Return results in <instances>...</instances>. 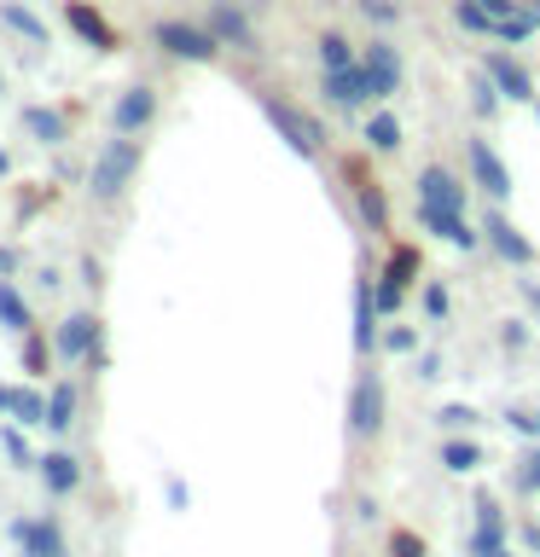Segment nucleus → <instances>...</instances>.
I'll list each match as a JSON object with an SVG mask.
<instances>
[{
  "label": "nucleus",
  "mask_w": 540,
  "mask_h": 557,
  "mask_svg": "<svg viewBox=\"0 0 540 557\" xmlns=\"http://www.w3.org/2000/svg\"><path fill=\"white\" fill-rule=\"evenodd\" d=\"M430 546H425V534H413V529H395L390 534V557H425Z\"/></svg>",
  "instance_id": "34"
},
{
  "label": "nucleus",
  "mask_w": 540,
  "mask_h": 557,
  "mask_svg": "<svg viewBox=\"0 0 540 557\" xmlns=\"http://www.w3.org/2000/svg\"><path fill=\"white\" fill-rule=\"evenodd\" d=\"M7 534H12V546H17V552H29V540H35V517H12V522H7Z\"/></svg>",
  "instance_id": "41"
},
{
  "label": "nucleus",
  "mask_w": 540,
  "mask_h": 557,
  "mask_svg": "<svg viewBox=\"0 0 540 557\" xmlns=\"http://www.w3.org/2000/svg\"><path fill=\"white\" fill-rule=\"evenodd\" d=\"M0 418H17V424H47V395L41 389H17V383H0Z\"/></svg>",
  "instance_id": "22"
},
{
  "label": "nucleus",
  "mask_w": 540,
  "mask_h": 557,
  "mask_svg": "<svg viewBox=\"0 0 540 557\" xmlns=\"http://www.w3.org/2000/svg\"><path fill=\"white\" fill-rule=\"evenodd\" d=\"M17 273V250H7V244H0V278H12Z\"/></svg>",
  "instance_id": "46"
},
{
  "label": "nucleus",
  "mask_w": 540,
  "mask_h": 557,
  "mask_svg": "<svg viewBox=\"0 0 540 557\" xmlns=\"http://www.w3.org/2000/svg\"><path fill=\"white\" fill-rule=\"evenodd\" d=\"M488 557H512V552H505V546H500V552H488Z\"/></svg>",
  "instance_id": "50"
},
{
  "label": "nucleus",
  "mask_w": 540,
  "mask_h": 557,
  "mask_svg": "<svg viewBox=\"0 0 540 557\" xmlns=\"http://www.w3.org/2000/svg\"><path fill=\"white\" fill-rule=\"evenodd\" d=\"M447 308H453L447 285H425V313H430V320H447Z\"/></svg>",
  "instance_id": "39"
},
{
  "label": "nucleus",
  "mask_w": 540,
  "mask_h": 557,
  "mask_svg": "<svg viewBox=\"0 0 540 557\" xmlns=\"http://www.w3.org/2000/svg\"><path fill=\"white\" fill-rule=\"evenodd\" d=\"M470 104H477V116H494L505 99H500V87L488 82V76H477V99H470Z\"/></svg>",
  "instance_id": "37"
},
{
  "label": "nucleus",
  "mask_w": 540,
  "mask_h": 557,
  "mask_svg": "<svg viewBox=\"0 0 540 557\" xmlns=\"http://www.w3.org/2000/svg\"><path fill=\"white\" fill-rule=\"evenodd\" d=\"M517 487H523V494H540V442L517 459Z\"/></svg>",
  "instance_id": "33"
},
{
  "label": "nucleus",
  "mask_w": 540,
  "mask_h": 557,
  "mask_svg": "<svg viewBox=\"0 0 540 557\" xmlns=\"http://www.w3.org/2000/svg\"><path fill=\"white\" fill-rule=\"evenodd\" d=\"M0 447H7V459H12V465H35V459H29V442H24L17 430H0Z\"/></svg>",
  "instance_id": "40"
},
{
  "label": "nucleus",
  "mask_w": 540,
  "mask_h": 557,
  "mask_svg": "<svg viewBox=\"0 0 540 557\" xmlns=\"http://www.w3.org/2000/svg\"><path fill=\"white\" fill-rule=\"evenodd\" d=\"M505 424H512V430L523 435V442H540V407H535V412L512 407V412H505Z\"/></svg>",
  "instance_id": "36"
},
{
  "label": "nucleus",
  "mask_w": 540,
  "mask_h": 557,
  "mask_svg": "<svg viewBox=\"0 0 540 557\" xmlns=\"http://www.w3.org/2000/svg\"><path fill=\"white\" fill-rule=\"evenodd\" d=\"M523 540H529V552L540 557V522H529V529H523Z\"/></svg>",
  "instance_id": "47"
},
{
  "label": "nucleus",
  "mask_w": 540,
  "mask_h": 557,
  "mask_svg": "<svg viewBox=\"0 0 540 557\" xmlns=\"http://www.w3.org/2000/svg\"><path fill=\"white\" fill-rule=\"evenodd\" d=\"M418 221H425L435 238H447L453 250H477V244H482V226H470L465 215H453V209H425V203H418Z\"/></svg>",
  "instance_id": "18"
},
{
  "label": "nucleus",
  "mask_w": 540,
  "mask_h": 557,
  "mask_svg": "<svg viewBox=\"0 0 540 557\" xmlns=\"http://www.w3.org/2000/svg\"><path fill=\"white\" fill-rule=\"evenodd\" d=\"M418 203H425V209H453V215H465V186H459V174L442 169V163H430L425 174H418Z\"/></svg>",
  "instance_id": "12"
},
{
  "label": "nucleus",
  "mask_w": 540,
  "mask_h": 557,
  "mask_svg": "<svg viewBox=\"0 0 540 557\" xmlns=\"http://www.w3.org/2000/svg\"><path fill=\"white\" fill-rule=\"evenodd\" d=\"M348 64H360L355 41H348V35H338V29H326V35H320V70H348Z\"/></svg>",
  "instance_id": "26"
},
{
  "label": "nucleus",
  "mask_w": 540,
  "mask_h": 557,
  "mask_svg": "<svg viewBox=\"0 0 540 557\" xmlns=\"http://www.w3.org/2000/svg\"><path fill=\"white\" fill-rule=\"evenodd\" d=\"M360 17L378 29H390V24H401V0H360Z\"/></svg>",
  "instance_id": "32"
},
{
  "label": "nucleus",
  "mask_w": 540,
  "mask_h": 557,
  "mask_svg": "<svg viewBox=\"0 0 540 557\" xmlns=\"http://www.w3.org/2000/svg\"><path fill=\"white\" fill-rule=\"evenodd\" d=\"M163 494H169V505H174V511H186V505H192V487H186L181 476H169V482H163Z\"/></svg>",
  "instance_id": "43"
},
{
  "label": "nucleus",
  "mask_w": 540,
  "mask_h": 557,
  "mask_svg": "<svg viewBox=\"0 0 540 557\" xmlns=\"http://www.w3.org/2000/svg\"><path fill=\"white\" fill-rule=\"evenodd\" d=\"M47 360H59V355H52V343L41 337V331H24V372H29V377H41V372H47Z\"/></svg>",
  "instance_id": "31"
},
{
  "label": "nucleus",
  "mask_w": 540,
  "mask_h": 557,
  "mask_svg": "<svg viewBox=\"0 0 540 557\" xmlns=\"http://www.w3.org/2000/svg\"><path fill=\"white\" fill-rule=\"evenodd\" d=\"M139 163H146V146H139V134H111L105 146L94 151V163H87V191H94L99 203H116L122 191L134 186Z\"/></svg>",
  "instance_id": "1"
},
{
  "label": "nucleus",
  "mask_w": 540,
  "mask_h": 557,
  "mask_svg": "<svg viewBox=\"0 0 540 557\" xmlns=\"http://www.w3.org/2000/svg\"><path fill=\"white\" fill-rule=\"evenodd\" d=\"M366 146H372V151H395V146H401L395 111H372V116H366Z\"/></svg>",
  "instance_id": "27"
},
{
  "label": "nucleus",
  "mask_w": 540,
  "mask_h": 557,
  "mask_svg": "<svg viewBox=\"0 0 540 557\" xmlns=\"http://www.w3.org/2000/svg\"><path fill=\"white\" fill-rule=\"evenodd\" d=\"M0 174H12V157L7 151H0Z\"/></svg>",
  "instance_id": "49"
},
{
  "label": "nucleus",
  "mask_w": 540,
  "mask_h": 557,
  "mask_svg": "<svg viewBox=\"0 0 540 557\" xmlns=\"http://www.w3.org/2000/svg\"><path fill=\"white\" fill-rule=\"evenodd\" d=\"M64 24L76 29V41L82 47H94V52H116V29L105 24V12L99 7H87V0H64Z\"/></svg>",
  "instance_id": "10"
},
{
  "label": "nucleus",
  "mask_w": 540,
  "mask_h": 557,
  "mask_svg": "<svg viewBox=\"0 0 540 557\" xmlns=\"http://www.w3.org/2000/svg\"><path fill=\"white\" fill-rule=\"evenodd\" d=\"M500 343H505V348H512V355H517V348L529 343V325H523V320H505V325H500Z\"/></svg>",
  "instance_id": "42"
},
{
  "label": "nucleus",
  "mask_w": 540,
  "mask_h": 557,
  "mask_svg": "<svg viewBox=\"0 0 540 557\" xmlns=\"http://www.w3.org/2000/svg\"><path fill=\"white\" fill-rule=\"evenodd\" d=\"M477 465H482V447H477V442H465V435H459V442H442V470H453V476H470Z\"/></svg>",
  "instance_id": "29"
},
{
  "label": "nucleus",
  "mask_w": 540,
  "mask_h": 557,
  "mask_svg": "<svg viewBox=\"0 0 540 557\" xmlns=\"http://www.w3.org/2000/svg\"><path fill=\"white\" fill-rule=\"evenodd\" d=\"M76 383H70V377H59V383H52V389H47V430H70V424H76Z\"/></svg>",
  "instance_id": "24"
},
{
  "label": "nucleus",
  "mask_w": 540,
  "mask_h": 557,
  "mask_svg": "<svg viewBox=\"0 0 540 557\" xmlns=\"http://www.w3.org/2000/svg\"><path fill=\"white\" fill-rule=\"evenodd\" d=\"M418 250L413 244H390V256H383V268L372 273V302H378V313L383 320H395L401 313V302H407V290H413V278H418Z\"/></svg>",
  "instance_id": "3"
},
{
  "label": "nucleus",
  "mask_w": 540,
  "mask_h": 557,
  "mask_svg": "<svg viewBox=\"0 0 540 557\" xmlns=\"http://www.w3.org/2000/svg\"><path fill=\"white\" fill-rule=\"evenodd\" d=\"M418 377H442V355H425V360H418Z\"/></svg>",
  "instance_id": "45"
},
{
  "label": "nucleus",
  "mask_w": 540,
  "mask_h": 557,
  "mask_svg": "<svg viewBox=\"0 0 540 557\" xmlns=\"http://www.w3.org/2000/svg\"><path fill=\"white\" fill-rule=\"evenodd\" d=\"M378 430H383V377L360 372L355 389H348V435H355V442H372Z\"/></svg>",
  "instance_id": "5"
},
{
  "label": "nucleus",
  "mask_w": 540,
  "mask_h": 557,
  "mask_svg": "<svg viewBox=\"0 0 540 557\" xmlns=\"http://www.w3.org/2000/svg\"><path fill=\"white\" fill-rule=\"evenodd\" d=\"M24 134L35 139V146H64L70 139V116L59 111V104H24Z\"/></svg>",
  "instance_id": "19"
},
{
  "label": "nucleus",
  "mask_w": 540,
  "mask_h": 557,
  "mask_svg": "<svg viewBox=\"0 0 540 557\" xmlns=\"http://www.w3.org/2000/svg\"><path fill=\"white\" fill-rule=\"evenodd\" d=\"M151 122H157V87H146V82L122 87L111 104V134H146Z\"/></svg>",
  "instance_id": "8"
},
{
  "label": "nucleus",
  "mask_w": 540,
  "mask_h": 557,
  "mask_svg": "<svg viewBox=\"0 0 540 557\" xmlns=\"http://www.w3.org/2000/svg\"><path fill=\"white\" fill-rule=\"evenodd\" d=\"M360 70H366V82H372V99H395V87H401V59H395L390 41L360 47Z\"/></svg>",
  "instance_id": "14"
},
{
  "label": "nucleus",
  "mask_w": 540,
  "mask_h": 557,
  "mask_svg": "<svg viewBox=\"0 0 540 557\" xmlns=\"http://www.w3.org/2000/svg\"><path fill=\"white\" fill-rule=\"evenodd\" d=\"M383 348H390V355H413V348H418V337H413V331L407 325H390V331H383V337H378Z\"/></svg>",
  "instance_id": "38"
},
{
  "label": "nucleus",
  "mask_w": 540,
  "mask_h": 557,
  "mask_svg": "<svg viewBox=\"0 0 540 557\" xmlns=\"http://www.w3.org/2000/svg\"><path fill=\"white\" fill-rule=\"evenodd\" d=\"M261 116H268V122H273V134L285 139L296 157H308V163L326 151V128L303 111V104H291V99H279V94H261Z\"/></svg>",
  "instance_id": "2"
},
{
  "label": "nucleus",
  "mask_w": 540,
  "mask_h": 557,
  "mask_svg": "<svg viewBox=\"0 0 540 557\" xmlns=\"http://www.w3.org/2000/svg\"><path fill=\"white\" fill-rule=\"evenodd\" d=\"M151 41L169 52V59L181 64H209L221 52V41L209 35V24H186V17H163V24H151Z\"/></svg>",
  "instance_id": "4"
},
{
  "label": "nucleus",
  "mask_w": 540,
  "mask_h": 557,
  "mask_svg": "<svg viewBox=\"0 0 540 557\" xmlns=\"http://www.w3.org/2000/svg\"><path fill=\"white\" fill-rule=\"evenodd\" d=\"M505 546V511L488 494H477V534H470V557H488Z\"/></svg>",
  "instance_id": "21"
},
{
  "label": "nucleus",
  "mask_w": 540,
  "mask_h": 557,
  "mask_svg": "<svg viewBox=\"0 0 540 557\" xmlns=\"http://www.w3.org/2000/svg\"><path fill=\"white\" fill-rule=\"evenodd\" d=\"M0 94H7V76H0Z\"/></svg>",
  "instance_id": "51"
},
{
  "label": "nucleus",
  "mask_w": 540,
  "mask_h": 557,
  "mask_svg": "<svg viewBox=\"0 0 540 557\" xmlns=\"http://www.w3.org/2000/svg\"><path fill=\"white\" fill-rule=\"evenodd\" d=\"M470 181H477L494 203L512 198V174H505V163L494 157V146H488V139H470Z\"/></svg>",
  "instance_id": "15"
},
{
  "label": "nucleus",
  "mask_w": 540,
  "mask_h": 557,
  "mask_svg": "<svg viewBox=\"0 0 540 557\" xmlns=\"http://www.w3.org/2000/svg\"><path fill=\"white\" fill-rule=\"evenodd\" d=\"M535 116H540V104H535Z\"/></svg>",
  "instance_id": "52"
},
{
  "label": "nucleus",
  "mask_w": 540,
  "mask_h": 557,
  "mask_svg": "<svg viewBox=\"0 0 540 557\" xmlns=\"http://www.w3.org/2000/svg\"><path fill=\"white\" fill-rule=\"evenodd\" d=\"M35 470H41V487H47L52 499H70V494H76V487H82V465L70 459L64 447L41 453V459H35Z\"/></svg>",
  "instance_id": "17"
},
{
  "label": "nucleus",
  "mask_w": 540,
  "mask_h": 557,
  "mask_svg": "<svg viewBox=\"0 0 540 557\" xmlns=\"http://www.w3.org/2000/svg\"><path fill=\"white\" fill-rule=\"evenodd\" d=\"M523 12H529V17H535V29H540V0H523Z\"/></svg>",
  "instance_id": "48"
},
{
  "label": "nucleus",
  "mask_w": 540,
  "mask_h": 557,
  "mask_svg": "<svg viewBox=\"0 0 540 557\" xmlns=\"http://www.w3.org/2000/svg\"><path fill=\"white\" fill-rule=\"evenodd\" d=\"M378 320H383V313L372 302V273H360L355 278V348H360V355H372V348H378V337H383Z\"/></svg>",
  "instance_id": "20"
},
{
  "label": "nucleus",
  "mask_w": 540,
  "mask_h": 557,
  "mask_svg": "<svg viewBox=\"0 0 540 557\" xmlns=\"http://www.w3.org/2000/svg\"><path fill=\"white\" fill-rule=\"evenodd\" d=\"M517 290H523V302L540 313V285H535V278H517Z\"/></svg>",
  "instance_id": "44"
},
{
  "label": "nucleus",
  "mask_w": 540,
  "mask_h": 557,
  "mask_svg": "<svg viewBox=\"0 0 540 557\" xmlns=\"http://www.w3.org/2000/svg\"><path fill=\"white\" fill-rule=\"evenodd\" d=\"M0 24L17 29L29 47H47V24H41V17H35V12L24 7V0H0Z\"/></svg>",
  "instance_id": "23"
},
{
  "label": "nucleus",
  "mask_w": 540,
  "mask_h": 557,
  "mask_svg": "<svg viewBox=\"0 0 540 557\" xmlns=\"http://www.w3.org/2000/svg\"><path fill=\"white\" fill-rule=\"evenodd\" d=\"M482 233H488V250H494V256L505 261V268H529V261H535V244L523 238L517 226L500 215V209H494V215L482 221Z\"/></svg>",
  "instance_id": "13"
},
{
  "label": "nucleus",
  "mask_w": 540,
  "mask_h": 557,
  "mask_svg": "<svg viewBox=\"0 0 540 557\" xmlns=\"http://www.w3.org/2000/svg\"><path fill=\"white\" fill-rule=\"evenodd\" d=\"M64 557H70V552H64Z\"/></svg>",
  "instance_id": "53"
},
{
  "label": "nucleus",
  "mask_w": 540,
  "mask_h": 557,
  "mask_svg": "<svg viewBox=\"0 0 540 557\" xmlns=\"http://www.w3.org/2000/svg\"><path fill=\"white\" fill-rule=\"evenodd\" d=\"M209 35H216L221 47H238V52H256V29H250V17H244L238 0H209Z\"/></svg>",
  "instance_id": "9"
},
{
  "label": "nucleus",
  "mask_w": 540,
  "mask_h": 557,
  "mask_svg": "<svg viewBox=\"0 0 540 557\" xmlns=\"http://www.w3.org/2000/svg\"><path fill=\"white\" fill-rule=\"evenodd\" d=\"M482 76L500 87V99H535V76L523 70L512 52H500V47H488V59H482Z\"/></svg>",
  "instance_id": "11"
},
{
  "label": "nucleus",
  "mask_w": 540,
  "mask_h": 557,
  "mask_svg": "<svg viewBox=\"0 0 540 557\" xmlns=\"http://www.w3.org/2000/svg\"><path fill=\"white\" fill-rule=\"evenodd\" d=\"M24 557H64V529H59V517H35V540H29Z\"/></svg>",
  "instance_id": "28"
},
{
  "label": "nucleus",
  "mask_w": 540,
  "mask_h": 557,
  "mask_svg": "<svg viewBox=\"0 0 540 557\" xmlns=\"http://www.w3.org/2000/svg\"><path fill=\"white\" fill-rule=\"evenodd\" d=\"M435 424H442V430H470V424H477V412H470L465 400H447V407L435 412Z\"/></svg>",
  "instance_id": "35"
},
{
  "label": "nucleus",
  "mask_w": 540,
  "mask_h": 557,
  "mask_svg": "<svg viewBox=\"0 0 540 557\" xmlns=\"http://www.w3.org/2000/svg\"><path fill=\"white\" fill-rule=\"evenodd\" d=\"M0 325L17 331V337H24V331H35V313H29L24 290H17L12 278H0Z\"/></svg>",
  "instance_id": "25"
},
{
  "label": "nucleus",
  "mask_w": 540,
  "mask_h": 557,
  "mask_svg": "<svg viewBox=\"0 0 540 557\" xmlns=\"http://www.w3.org/2000/svg\"><path fill=\"white\" fill-rule=\"evenodd\" d=\"M99 343H105L99 313H70V320H59V331H52V355H59L64 366H82Z\"/></svg>",
  "instance_id": "6"
},
{
  "label": "nucleus",
  "mask_w": 540,
  "mask_h": 557,
  "mask_svg": "<svg viewBox=\"0 0 540 557\" xmlns=\"http://www.w3.org/2000/svg\"><path fill=\"white\" fill-rule=\"evenodd\" d=\"M453 24L470 29V35H494V17H488L482 0H453Z\"/></svg>",
  "instance_id": "30"
},
{
  "label": "nucleus",
  "mask_w": 540,
  "mask_h": 557,
  "mask_svg": "<svg viewBox=\"0 0 540 557\" xmlns=\"http://www.w3.org/2000/svg\"><path fill=\"white\" fill-rule=\"evenodd\" d=\"M326 99L338 104V111H360V104H372V82H366V70H360V64L326 70Z\"/></svg>",
  "instance_id": "16"
},
{
  "label": "nucleus",
  "mask_w": 540,
  "mask_h": 557,
  "mask_svg": "<svg viewBox=\"0 0 540 557\" xmlns=\"http://www.w3.org/2000/svg\"><path fill=\"white\" fill-rule=\"evenodd\" d=\"M343 181H348V198H355L366 233H390V198H383V181H378V174H366L360 163H348Z\"/></svg>",
  "instance_id": "7"
}]
</instances>
